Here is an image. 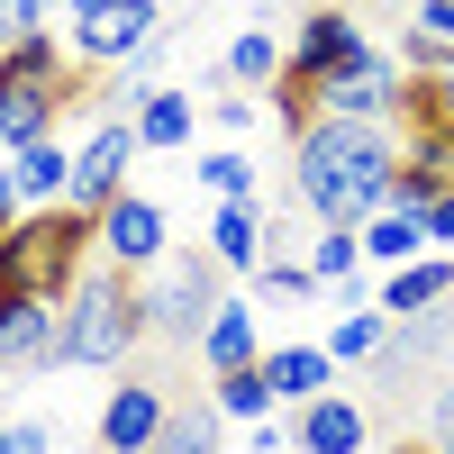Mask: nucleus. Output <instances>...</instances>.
<instances>
[{
	"label": "nucleus",
	"instance_id": "obj_7",
	"mask_svg": "<svg viewBox=\"0 0 454 454\" xmlns=\"http://www.w3.org/2000/svg\"><path fill=\"white\" fill-rule=\"evenodd\" d=\"M91 227H100V263H119V273H155V263L173 254V218H164L155 192H137V182H128Z\"/></svg>",
	"mask_w": 454,
	"mask_h": 454
},
{
	"label": "nucleus",
	"instance_id": "obj_1",
	"mask_svg": "<svg viewBox=\"0 0 454 454\" xmlns=\"http://www.w3.org/2000/svg\"><path fill=\"white\" fill-rule=\"evenodd\" d=\"M391 173H400V128L318 119L309 137H291V200L309 209V227H364L372 209H391Z\"/></svg>",
	"mask_w": 454,
	"mask_h": 454
},
{
	"label": "nucleus",
	"instance_id": "obj_20",
	"mask_svg": "<svg viewBox=\"0 0 454 454\" xmlns=\"http://www.w3.org/2000/svg\"><path fill=\"white\" fill-rule=\"evenodd\" d=\"M10 173H19V200H27V209H64V200H73V145H64V137L10 155Z\"/></svg>",
	"mask_w": 454,
	"mask_h": 454
},
{
	"label": "nucleus",
	"instance_id": "obj_31",
	"mask_svg": "<svg viewBox=\"0 0 454 454\" xmlns=\"http://www.w3.org/2000/svg\"><path fill=\"white\" fill-rule=\"evenodd\" d=\"M419 227H427V246H436V254H454V192H436Z\"/></svg>",
	"mask_w": 454,
	"mask_h": 454
},
{
	"label": "nucleus",
	"instance_id": "obj_12",
	"mask_svg": "<svg viewBox=\"0 0 454 454\" xmlns=\"http://www.w3.org/2000/svg\"><path fill=\"white\" fill-rule=\"evenodd\" d=\"M291 454H372V409L355 391H318L291 409Z\"/></svg>",
	"mask_w": 454,
	"mask_h": 454
},
{
	"label": "nucleus",
	"instance_id": "obj_15",
	"mask_svg": "<svg viewBox=\"0 0 454 454\" xmlns=\"http://www.w3.org/2000/svg\"><path fill=\"white\" fill-rule=\"evenodd\" d=\"M128 119H137V145H145V155H192V145H200V91L164 82V91H145Z\"/></svg>",
	"mask_w": 454,
	"mask_h": 454
},
{
	"label": "nucleus",
	"instance_id": "obj_34",
	"mask_svg": "<svg viewBox=\"0 0 454 454\" xmlns=\"http://www.w3.org/2000/svg\"><path fill=\"white\" fill-rule=\"evenodd\" d=\"M409 27H427V36L454 46V0H419V19H409Z\"/></svg>",
	"mask_w": 454,
	"mask_h": 454
},
{
	"label": "nucleus",
	"instance_id": "obj_35",
	"mask_svg": "<svg viewBox=\"0 0 454 454\" xmlns=\"http://www.w3.org/2000/svg\"><path fill=\"white\" fill-rule=\"evenodd\" d=\"M246 445H254V454H282V445H291V427H282V419H254V427H246Z\"/></svg>",
	"mask_w": 454,
	"mask_h": 454
},
{
	"label": "nucleus",
	"instance_id": "obj_3",
	"mask_svg": "<svg viewBox=\"0 0 454 454\" xmlns=\"http://www.w3.org/2000/svg\"><path fill=\"white\" fill-rule=\"evenodd\" d=\"M100 254V227L82 209H27L10 237H0V300H64L82 282V263Z\"/></svg>",
	"mask_w": 454,
	"mask_h": 454
},
{
	"label": "nucleus",
	"instance_id": "obj_5",
	"mask_svg": "<svg viewBox=\"0 0 454 454\" xmlns=\"http://www.w3.org/2000/svg\"><path fill=\"white\" fill-rule=\"evenodd\" d=\"M164 36V0H82L64 19V46L82 73H119L128 55H145Z\"/></svg>",
	"mask_w": 454,
	"mask_h": 454
},
{
	"label": "nucleus",
	"instance_id": "obj_11",
	"mask_svg": "<svg viewBox=\"0 0 454 454\" xmlns=\"http://www.w3.org/2000/svg\"><path fill=\"white\" fill-rule=\"evenodd\" d=\"M73 100H82V82H19V73H0V155H27V145L64 137Z\"/></svg>",
	"mask_w": 454,
	"mask_h": 454
},
{
	"label": "nucleus",
	"instance_id": "obj_32",
	"mask_svg": "<svg viewBox=\"0 0 454 454\" xmlns=\"http://www.w3.org/2000/svg\"><path fill=\"white\" fill-rule=\"evenodd\" d=\"M427 445H436V454H454V382L427 400Z\"/></svg>",
	"mask_w": 454,
	"mask_h": 454
},
{
	"label": "nucleus",
	"instance_id": "obj_21",
	"mask_svg": "<svg viewBox=\"0 0 454 454\" xmlns=\"http://www.w3.org/2000/svg\"><path fill=\"white\" fill-rule=\"evenodd\" d=\"M192 182L200 200H263V173L246 145H192Z\"/></svg>",
	"mask_w": 454,
	"mask_h": 454
},
{
	"label": "nucleus",
	"instance_id": "obj_26",
	"mask_svg": "<svg viewBox=\"0 0 454 454\" xmlns=\"http://www.w3.org/2000/svg\"><path fill=\"white\" fill-rule=\"evenodd\" d=\"M200 119L218 128V145H237V137H254V119H263V91H237V82H200Z\"/></svg>",
	"mask_w": 454,
	"mask_h": 454
},
{
	"label": "nucleus",
	"instance_id": "obj_13",
	"mask_svg": "<svg viewBox=\"0 0 454 454\" xmlns=\"http://www.w3.org/2000/svg\"><path fill=\"white\" fill-rule=\"evenodd\" d=\"M263 346H273V336H263V318H254V291L237 282V291H227L218 300V318L200 327V372H209V382H218V372H246V364H263Z\"/></svg>",
	"mask_w": 454,
	"mask_h": 454
},
{
	"label": "nucleus",
	"instance_id": "obj_36",
	"mask_svg": "<svg viewBox=\"0 0 454 454\" xmlns=\"http://www.w3.org/2000/svg\"><path fill=\"white\" fill-rule=\"evenodd\" d=\"M0 419H10V372H0Z\"/></svg>",
	"mask_w": 454,
	"mask_h": 454
},
{
	"label": "nucleus",
	"instance_id": "obj_25",
	"mask_svg": "<svg viewBox=\"0 0 454 454\" xmlns=\"http://www.w3.org/2000/svg\"><path fill=\"white\" fill-rule=\"evenodd\" d=\"M400 164L427 173L436 192H454V128H436V119H400Z\"/></svg>",
	"mask_w": 454,
	"mask_h": 454
},
{
	"label": "nucleus",
	"instance_id": "obj_17",
	"mask_svg": "<svg viewBox=\"0 0 454 454\" xmlns=\"http://www.w3.org/2000/svg\"><path fill=\"white\" fill-rule=\"evenodd\" d=\"M263 382H273V400H282V409H300V400L336 391V355L318 346V336H291V346H263Z\"/></svg>",
	"mask_w": 454,
	"mask_h": 454
},
{
	"label": "nucleus",
	"instance_id": "obj_8",
	"mask_svg": "<svg viewBox=\"0 0 454 454\" xmlns=\"http://www.w3.org/2000/svg\"><path fill=\"white\" fill-rule=\"evenodd\" d=\"M164 419H173V391L155 382V372H119V382H109V400H100L91 445H100V454H155Z\"/></svg>",
	"mask_w": 454,
	"mask_h": 454
},
{
	"label": "nucleus",
	"instance_id": "obj_33",
	"mask_svg": "<svg viewBox=\"0 0 454 454\" xmlns=\"http://www.w3.org/2000/svg\"><path fill=\"white\" fill-rule=\"evenodd\" d=\"M27 218V200H19V173H10V155H0V237Z\"/></svg>",
	"mask_w": 454,
	"mask_h": 454
},
{
	"label": "nucleus",
	"instance_id": "obj_24",
	"mask_svg": "<svg viewBox=\"0 0 454 454\" xmlns=\"http://www.w3.org/2000/svg\"><path fill=\"white\" fill-rule=\"evenodd\" d=\"M209 400H218V419H227V427L282 419V400H273V382H263V364H246V372H218V382H209Z\"/></svg>",
	"mask_w": 454,
	"mask_h": 454
},
{
	"label": "nucleus",
	"instance_id": "obj_18",
	"mask_svg": "<svg viewBox=\"0 0 454 454\" xmlns=\"http://www.w3.org/2000/svg\"><path fill=\"white\" fill-rule=\"evenodd\" d=\"M282 64H291V46H282L273 27H237V36L218 46V82H237V91H273Z\"/></svg>",
	"mask_w": 454,
	"mask_h": 454
},
{
	"label": "nucleus",
	"instance_id": "obj_22",
	"mask_svg": "<svg viewBox=\"0 0 454 454\" xmlns=\"http://www.w3.org/2000/svg\"><path fill=\"white\" fill-rule=\"evenodd\" d=\"M355 237H364V263H372V273H400V263H419V254H427V227L409 218V209H372Z\"/></svg>",
	"mask_w": 454,
	"mask_h": 454
},
{
	"label": "nucleus",
	"instance_id": "obj_29",
	"mask_svg": "<svg viewBox=\"0 0 454 454\" xmlns=\"http://www.w3.org/2000/svg\"><path fill=\"white\" fill-rule=\"evenodd\" d=\"M391 55H400V73H409V82H436V73L454 64V46H445V36H427V27H409Z\"/></svg>",
	"mask_w": 454,
	"mask_h": 454
},
{
	"label": "nucleus",
	"instance_id": "obj_27",
	"mask_svg": "<svg viewBox=\"0 0 454 454\" xmlns=\"http://www.w3.org/2000/svg\"><path fill=\"white\" fill-rule=\"evenodd\" d=\"M254 300H273V309H300V300H327L318 273H309V254H263V273L246 282Z\"/></svg>",
	"mask_w": 454,
	"mask_h": 454
},
{
	"label": "nucleus",
	"instance_id": "obj_19",
	"mask_svg": "<svg viewBox=\"0 0 454 454\" xmlns=\"http://www.w3.org/2000/svg\"><path fill=\"white\" fill-rule=\"evenodd\" d=\"M391 309H382V300H364V309H336V327L318 336V346L336 355V372H364V364H382V346H391Z\"/></svg>",
	"mask_w": 454,
	"mask_h": 454
},
{
	"label": "nucleus",
	"instance_id": "obj_23",
	"mask_svg": "<svg viewBox=\"0 0 454 454\" xmlns=\"http://www.w3.org/2000/svg\"><path fill=\"white\" fill-rule=\"evenodd\" d=\"M155 454H227V419H218V400H173V419H164Z\"/></svg>",
	"mask_w": 454,
	"mask_h": 454
},
{
	"label": "nucleus",
	"instance_id": "obj_16",
	"mask_svg": "<svg viewBox=\"0 0 454 454\" xmlns=\"http://www.w3.org/2000/svg\"><path fill=\"white\" fill-rule=\"evenodd\" d=\"M372 300H382L391 318H427V309H445L454 300V254H419V263H400V273H372Z\"/></svg>",
	"mask_w": 454,
	"mask_h": 454
},
{
	"label": "nucleus",
	"instance_id": "obj_9",
	"mask_svg": "<svg viewBox=\"0 0 454 454\" xmlns=\"http://www.w3.org/2000/svg\"><path fill=\"white\" fill-rule=\"evenodd\" d=\"M372 55V36L355 27V10H336V0H327V10H309V19H300L291 27V64H282V82H327V73H346V64H364Z\"/></svg>",
	"mask_w": 454,
	"mask_h": 454
},
{
	"label": "nucleus",
	"instance_id": "obj_28",
	"mask_svg": "<svg viewBox=\"0 0 454 454\" xmlns=\"http://www.w3.org/2000/svg\"><path fill=\"white\" fill-rule=\"evenodd\" d=\"M82 0H0V46L10 36H36V27H55V19H73Z\"/></svg>",
	"mask_w": 454,
	"mask_h": 454
},
{
	"label": "nucleus",
	"instance_id": "obj_4",
	"mask_svg": "<svg viewBox=\"0 0 454 454\" xmlns=\"http://www.w3.org/2000/svg\"><path fill=\"white\" fill-rule=\"evenodd\" d=\"M237 291L227 263L209 246H173L155 273H137V300H145V336L155 346H200V327L218 318V300Z\"/></svg>",
	"mask_w": 454,
	"mask_h": 454
},
{
	"label": "nucleus",
	"instance_id": "obj_30",
	"mask_svg": "<svg viewBox=\"0 0 454 454\" xmlns=\"http://www.w3.org/2000/svg\"><path fill=\"white\" fill-rule=\"evenodd\" d=\"M0 454H64V427L55 419H19V409H10V419H0Z\"/></svg>",
	"mask_w": 454,
	"mask_h": 454
},
{
	"label": "nucleus",
	"instance_id": "obj_2",
	"mask_svg": "<svg viewBox=\"0 0 454 454\" xmlns=\"http://www.w3.org/2000/svg\"><path fill=\"white\" fill-rule=\"evenodd\" d=\"M145 346V300L137 273L119 263H82V282L64 291V372H128V355Z\"/></svg>",
	"mask_w": 454,
	"mask_h": 454
},
{
	"label": "nucleus",
	"instance_id": "obj_10",
	"mask_svg": "<svg viewBox=\"0 0 454 454\" xmlns=\"http://www.w3.org/2000/svg\"><path fill=\"white\" fill-rule=\"evenodd\" d=\"M0 372H64V300H0Z\"/></svg>",
	"mask_w": 454,
	"mask_h": 454
},
{
	"label": "nucleus",
	"instance_id": "obj_14",
	"mask_svg": "<svg viewBox=\"0 0 454 454\" xmlns=\"http://www.w3.org/2000/svg\"><path fill=\"white\" fill-rule=\"evenodd\" d=\"M200 246L227 263V282H254L263 273V200H209Z\"/></svg>",
	"mask_w": 454,
	"mask_h": 454
},
{
	"label": "nucleus",
	"instance_id": "obj_6",
	"mask_svg": "<svg viewBox=\"0 0 454 454\" xmlns=\"http://www.w3.org/2000/svg\"><path fill=\"white\" fill-rule=\"evenodd\" d=\"M137 155H145V145H137V119H128V109H100V119H91L82 137H73V200H64V209H82V218H100L109 200L128 192V173H137Z\"/></svg>",
	"mask_w": 454,
	"mask_h": 454
}]
</instances>
